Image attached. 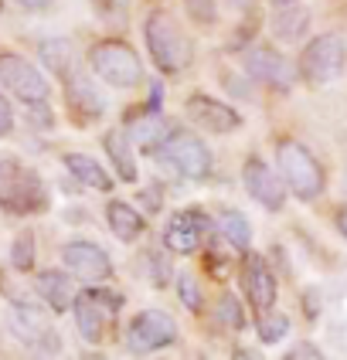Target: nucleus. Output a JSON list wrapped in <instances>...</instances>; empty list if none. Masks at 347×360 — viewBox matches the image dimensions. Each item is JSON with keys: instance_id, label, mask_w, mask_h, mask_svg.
I'll use <instances>...</instances> for the list:
<instances>
[{"instance_id": "f257e3e1", "label": "nucleus", "mask_w": 347, "mask_h": 360, "mask_svg": "<svg viewBox=\"0 0 347 360\" xmlns=\"http://www.w3.org/2000/svg\"><path fill=\"white\" fill-rule=\"evenodd\" d=\"M276 170H279L286 191L293 198L310 204V200H317L324 194V187H327L324 167L310 153V146H303L300 140H289L286 136V140L276 143Z\"/></svg>"}, {"instance_id": "423d86ee", "label": "nucleus", "mask_w": 347, "mask_h": 360, "mask_svg": "<svg viewBox=\"0 0 347 360\" xmlns=\"http://www.w3.org/2000/svg\"><path fill=\"white\" fill-rule=\"evenodd\" d=\"M347 65V44L341 34H317L306 41V48L300 51L296 61V75L306 85H330L334 79H341Z\"/></svg>"}, {"instance_id": "4468645a", "label": "nucleus", "mask_w": 347, "mask_h": 360, "mask_svg": "<svg viewBox=\"0 0 347 360\" xmlns=\"http://www.w3.org/2000/svg\"><path fill=\"white\" fill-rule=\"evenodd\" d=\"M61 262L72 276L89 282H109L113 279V259L106 255V248H99L96 241L75 238L61 248Z\"/></svg>"}, {"instance_id": "c85d7f7f", "label": "nucleus", "mask_w": 347, "mask_h": 360, "mask_svg": "<svg viewBox=\"0 0 347 360\" xmlns=\"http://www.w3.org/2000/svg\"><path fill=\"white\" fill-rule=\"evenodd\" d=\"M177 296H181V302L191 309V313H198L201 309V285H198V276L194 272H177Z\"/></svg>"}, {"instance_id": "72a5a7b5", "label": "nucleus", "mask_w": 347, "mask_h": 360, "mask_svg": "<svg viewBox=\"0 0 347 360\" xmlns=\"http://www.w3.org/2000/svg\"><path fill=\"white\" fill-rule=\"evenodd\" d=\"M31 105V112H27V120L34 122V126H51V116H48V109H44V102H27Z\"/></svg>"}, {"instance_id": "393cba45", "label": "nucleus", "mask_w": 347, "mask_h": 360, "mask_svg": "<svg viewBox=\"0 0 347 360\" xmlns=\"http://www.w3.org/2000/svg\"><path fill=\"white\" fill-rule=\"evenodd\" d=\"M218 231H222V238L228 241L232 248L248 252V245H252V224H248V218H245L242 211L225 207L222 214H218Z\"/></svg>"}, {"instance_id": "1a4fd4ad", "label": "nucleus", "mask_w": 347, "mask_h": 360, "mask_svg": "<svg viewBox=\"0 0 347 360\" xmlns=\"http://www.w3.org/2000/svg\"><path fill=\"white\" fill-rule=\"evenodd\" d=\"M177 340V320L163 309H143L126 326V347L133 354H153Z\"/></svg>"}, {"instance_id": "ea45409f", "label": "nucleus", "mask_w": 347, "mask_h": 360, "mask_svg": "<svg viewBox=\"0 0 347 360\" xmlns=\"http://www.w3.org/2000/svg\"><path fill=\"white\" fill-rule=\"evenodd\" d=\"M0 11H4V0H0Z\"/></svg>"}, {"instance_id": "4c0bfd02", "label": "nucleus", "mask_w": 347, "mask_h": 360, "mask_svg": "<svg viewBox=\"0 0 347 360\" xmlns=\"http://www.w3.org/2000/svg\"><path fill=\"white\" fill-rule=\"evenodd\" d=\"M272 7H286V4H296V0H269Z\"/></svg>"}, {"instance_id": "cd10ccee", "label": "nucleus", "mask_w": 347, "mask_h": 360, "mask_svg": "<svg viewBox=\"0 0 347 360\" xmlns=\"http://www.w3.org/2000/svg\"><path fill=\"white\" fill-rule=\"evenodd\" d=\"M215 320L222 323V326H228V330H245V323H248L239 296H232V292H225L222 300H218V306H215Z\"/></svg>"}, {"instance_id": "20e7f679", "label": "nucleus", "mask_w": 347, "mask_h": 360, "mask_svg": "<svg viewBox=\"0 0 347 360\" xmlns=\"http://www.w3.org/2000/svg\"><path fill=\"white\" fill-rule=\"evenodd\" d=\"M143 34H146L150 58L160 72L174 75L191 61V41L184 38L181 24L170 11H150V18L143 24Z\"/></svg>"}, {"instance_id": "dca6fc26", "label": "nucleus", "mask_w": 347, "mask_h": 360, "mask_svg": "<svg viewBox=\"0 0 347 360\" xmlns=\"http://www.w3.org/2000/svg\"><path fill=\"white\" fill-rule=\"evenodd\" d=\"M184 112H187V120L194 122V126H201V129L215 133V136L232 133V129L242 126V116L232 105L211 99V96H191V99L184 102Z\"/></svg>"}, {"instance_id": "bb28decb", "label": "nucleus", "mask_w": 347, "mask_h": 360, "mask_svg": "<svg viewBox=\"0 0 347 360\" xmlns=\"http://www.w3.org/2000/svg\"><path fill=\"white\" fill-rule=\"evenodd\" d=\"M11 265L18 272H31L34 269V231L31 228L18 231V238L11 245Z\"/></svg>"}, {"instance_id": "9d476101", "label": "nucleus", "mask_w": 347, "mask_h": 360, "mask_svg": "<svg viewBox=\"0 0 347 360\" xmlns=\"http://www.w3.org/2000/svg\"><path fill=\"white\" fill-rule=\"evenodd\" d=\"M0 85L18 96L24 105L27 102H48V82L38 68L20 55H11V51H0Z\"/></svg>"}, {"instance_id": "f8f14e48", "label": "nucleus", "mask_w": 347, "mask_h": 360, "mask_svg": "<svg viewBox=\"0 0 347 360\" xmlns=\"http://www.w3.org/2000/svg\"><path fill=\"white\" fill-rule=\"evenodd\" d=\"M242 65L255 82H263L269 89H279V92L293 89V82H296V68L289 65V58H283L269 44H252L242 55Z\"/></svg>"}, {"instance_id": "6ab92c4d", "label": "nucleus", "mask_w": 347, "mask_h": 360, "mask_svg": "<svg viewBox=\"0 0 347 360\" xmlns=\"http://www.w3.org/2000/svg\"><path fill=\"white\" fill-rule=\"evenodd\" d=\"M34 292H38L41 302L51 313H65L72 306V300H75V282H72V276H65V272L48 269V272H41L38 279H34Z\"/></svg>"}, {"instance_id": "f3484780", "label": "nucleus", "mask_w": 347, "mask_h": 360, "mask_svg": "<svg viewBox=\"0 0 347 360\" xmlns=\"http://www.w3.org/2000/svg\"><path fill=\"white\" fill-rule=\"evenodd\" d=\"M65 102H68V112H72V122H75V126H92V122H99L102 112H106V102H102L99 89L85 79L82 72L65 79Z\"/></svg>"}, {"instance_id": "ddd939ff", "label": "nucleus", "mask_w": 347, "mask_h": 360, "mask_svg": "<svg viewBox=\"0 0 347 360\" xmlns=\"http://www.w3.org/2000/svg\"><path fill=\"white\" fill-rule=\"evenodd\" d=\"M242 184H245V191H248V198L255 200V204H263L265 211H283L289 191H286L279 170H272L259 157H248L242 167Z\"/></svg>"}, {"instance_id": "2eb2a0df", "label": "nucleus", "mask_w": 347, "mask_h": 360, "mask_svg": "<svg viewBox=\"0 0 347 360\" xmlns=\"http://www.w3.org/2000/svg\"><path fill=\"white\" fill-rule=\"evenodd\" d=\"M242 285H245V300L255 313H265L276 306V272L263 255H245L242 265Z\"/></svg>"}, {"instance_id": "7c9ffc66", "label": "nucleus", "mask_w": 347, "mask_h": 360, "mask_svg": "<svg viewBox=\"0 0 347 360\" xmlns=\"http://www.w3.org/2000/svg\"><path fill=\"white\" fill-rule=\"evenodd\" d=\"M170 265H167V259H163L160 252H153V259H150V279H153V285H167L170 282Z\"/></svg>"}, {"instance_id": "c756f323", "label": "nucleus", "mask_w": 347, "mask_h": 360, "mask_svg": "<svg viewBox=\"0 0 347 360\" xmlns=\"http://www.w3.org/2000/svg\"><path fill=\"white\" fill-rule=\"evenodd\" d=\"M184 11L198 24H215L218 20V4L215 0H184Z\"/></svg>"}, {"instance_id": "c9c22d12", "label": "nucleus", "mask_w": 347, "mask_h": 360, "mask_svg": "<svg viewBox=\"0 0 347 360\" xmlns=\"http://www.w3.org/2000/svg\"><path fill=\"white\" fill-rule=\"evenodd\" d=\"M24 11H44V7H51V0H18Z\"/></svg>"}, {"instance_id": "2f4dec72", "label": "nucleus", "mask_w": 347, "mask_h": 360, "mask_svg": "<svg viewBox=\"0 0 347 360\" xmlns=\"http://www.w3.org/2000/svg\"><path fill=\"white\" fill-rule=\"evenodd\" d=\"M11 129H14V109H11L7 96L0 92V136H7Z\"/></svg>"}, {"instance_id": "412c9836", "label": "nucleus", "mask_w": 347, "mask_h": 360, "mask_svg": "<svg viewBox=\"0 0 347 360\" xmlns=\"http://www.w3.org/2000/svg\"><path fill=\"white\" fill-rule=\"evenodd\" d=\"M38 58H41V65H44V68H48L55 79H61V82L79 72V55H75L72 41H65V38L44 41V44L38 48Z\"/></svg>"}, {"instance_id": "39448f33", "label": "nucleus", "mask_w": 347, "mask_h": 360, "mask_svg": "<svg viewBox=\"0 0 347 360\" xmlns=\"http://www.w3.org/2000/svg\"><path fill=\"white\" fill-rule=\"evenodd\" d=\"M122 309V296L106 289V285H89L72 300V316L79 326V337L92 347H99L109 333V326L116 320V313Z\"/></svg>"}, {"instance_id": "f704fd0d", "label": "nucleus", "mask_w": 347, "mask_h": 360, "mask_svg": "<svg viewBox=\"0 0 347 360\" xmlns=\"http://www.w3.org/2000/svg\"><path fill=\"white\" fill-rule=\"evenodd\" d=\"M334 224H337V231L347 238V204H341L337 207V214H334Z\"/></svg>"}, {"instance_id": "aec40b11", "label": "nucleus", "mask_w": 347, "mask_h": 360, "mask_svg": "<svg viewBox=\"0 0 347 360\" xmlns=\"http://www.w3.org/2000/svg\"><path fill=\"white\" fill-rule=\"evenodd\" d=\"M99 143H102V150H106V157H109V163L116 167V177L126 180V184H133V180L140 177L137 157H133V143L126 136V129H106V136Z\"/></svg>"}, {"instance_id": "0eeeda50", "label": "nucleus", "mask_w": 347, "mask_h": 360, "mask_svg": "<svg viewBox=\"0 0 347 360\" xmlns=\"http://www.w3.org/2000/svg\"><path fill=\"white\" fill-rule=\"evenodd\" d=\"M163 163H170L181 177L187 180H204L211 177V150L204 146V140H198L194 133H187V129H177V126H170V133L157 143V150H153Z\"/></svg>"}, {"instance_id": "f03ea898", "label": "nucleus", "mask_w": 347, "mask_h": 360, "mask_svg": "<svg viewBox=\"0 0 347 360\" xmlns=\"http://www.w3.org/2000/svg\"><path fill=\"white\" fill-rule=\"evenodd\" d=\"M0 207L20 218L48 207V191L38 174L24 167L18 157H4V153H0Z\"/></svg>"}, {"instance_id": "58836bf2", "label": "nucleus", "mask_w": 347, "mask_h": 360, "mask_svg": "<svg viewBox=\"0 0 347 360\" xmlns=\"http://www.w3.org/2000/svg\"><path fill=\"white\" fill-rule=\"evenodd\" d=\"M232 4H239V7H242V4H245V0H232Z\"/></svg>"}, {"instance_id": "e433bc0d", "label": "nucleus", "mask_w": 347, "mask_h": 360, "mask_svg": "<svg viewBox=\"0 0 347 360\" xmlns=\"http://www.w3.org/2000/svg\"><path fill=\"white\" fill-rule=\"evenodd\" d=\"M303 300H306V306H303L306 316H317V292H306Z\"/></svg>"}, {"instance_id": "6e6552de", "label": "nucleus", "mask_w": 347, "mask_h": 360, "mask_svg": "<svg viewBox=\"0 0 347 360\" xmlns=\"http://www.w3.org/2000/svg\"><path fill=\"white\" fill-rule=\"evenodd\" d=\"M7 326H11V333H14L24 347H31V350H38V354H55V350H61V340H58V333H55V326H51V320L44 316V309H38V306L14 302V306L7 309Z\"/></svg>"}, {"instance_id": "b1692460", "label": "nucleus", "mask_w": 347, "mask_h": 360, "mask_svg": "<svg viewBox=\"0 0 347 360\" xmlns=\"http://www.w3.org/2000/svg\"><path fill=\"white\" fill-rule=\"evenodd\" d=\"M106 224H109V231L120 241H137L143 231H146L143 214L133 204H122V200H113V204L106 207Z\"/></svg>"}, {"instance_id": "4be33fe9", "label": "nucleus", "mask_w": 347, "mask_h": 360, "mask_svg": "<svg viewBox=\"0 0 347 360\" xmlns=\"http://www.w3.org/2000/svg\"><path fill=\"white\" fill-rule=\"evenodd\" d=\"M310 31V11L303 4H286V7H276V18H272V34L283 44H296Z\"/></svg>"}, {"instance_id": "5701e85b", "label": "nucleus", "mask_w": 347, "mask_h": 360, "mask_svg": "<svg viewBox=\"0 0 347 360\" xmlns=\"http://www.w3.org/2000/svg\"><path fill=\"white\" fill-rule=\"evenodd\" d=\"M61 163L68 167V174L85 184V187H92V191H102V194H109L113 191V177H109V170L102 167L99 160H92V157H85V153H65Z\"/></svg>"}, {"instance_id": "7ed1b4c3", "label": "nucleus", "mask_w": 347, "mask_h": 360, "mask_svg": "<svg viewBox=\"0 0 347 360\" xmlns=\"http://www.w3.org/2000/svg\"><path fill=\"white\" fill-rule=\"evenodd\" d=\"M89 68L92 75L113 89H133L143 85V61L133 51V44H126L120 38H106L96 41L89 48Z\"/></svg>"}, {"instance_id": "473e14b6", "label": "nucleus", "mask_w": 347, "mask_h": 360, "mask_svg": "<svg viewBox=\"0 0 347 360\" xmlns=\"http://www.w3.org/2000/svg\"><path fill=\"white\" fill-rule=\"evenodd\" d=\"M286 357H293V360H317V357H324V354H320V347H313V343H296Z\"/></svg>"}, {"instance_id": "9b49d317", "label": "nucleus", "mask_w": 347, "mask_h": 360, "mask_svg": "<svg viewBox=\"0 0 347 360\" xmlns=\"http://www.w3.org/2000/svg\"><path fill=\"white\" fill-rule=\"evenodd\" d=\"M211 228H215L211 218H208L204 211H198V207L177 211L174 218L167 221V228H163V248H167L170 255H194L204 245Z\"/></svg>"}, {"instance_id": "a878e982", "label": "nucleus", "mask_w": 347, "mask_h": 360, "mask_svg": "<svg viewBox=\"0 0 347 360\" xmlns=\"http://www.w3.org/2000/svg\"><path fill=\"white\" fill-rule=\"evenodd\" d=\"M255 330H259V340H263L265 347H276V343H283L286 333H289V316H286V313H276V306H272V309L259 313Z\"/></svg>"}, {"instance_id": "a211bd4d", "label": "nucleus", "mask_w": 347, "mask_h": 360, "mask_svg": "<svg viewBox=\"0 0 347 360\" xmlns=\"http://www.w3.org/2000/svg\"><path fill=\"white\" fill-rule=\"evenodd\" d=\"M126 136L133 146H143V150H157V143L170 133V122L163 120L160 109H126Z\"/></svg>"}]
</instances>
